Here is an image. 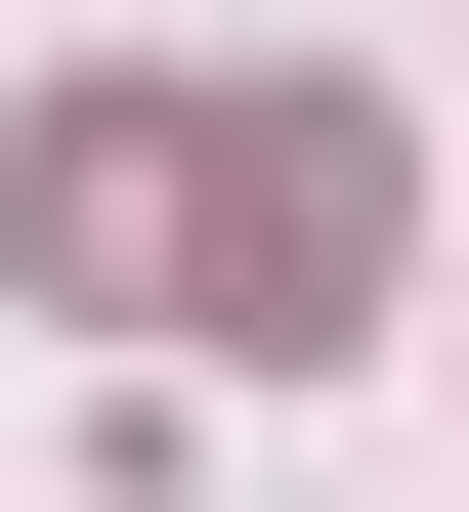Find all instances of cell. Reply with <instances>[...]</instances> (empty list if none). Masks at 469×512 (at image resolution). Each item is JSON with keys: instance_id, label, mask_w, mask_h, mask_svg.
Wrapping results in <instances>:
<instances>
[{"instance_id": "obj_1", "label": "cell", "mask_w": 469, "mask_h": 512, "mask_svg": "<svg viewBox=\"0 0 469 512\" xmlns=\"http://www.w3.org/2000/svg\"><path fill=\"white\" fill-rule=\"evenodd\" d=\"M128 256H214L171 342H384L427 171H384V86H214V128H128Z\"/></svg>"}]
</instances>
